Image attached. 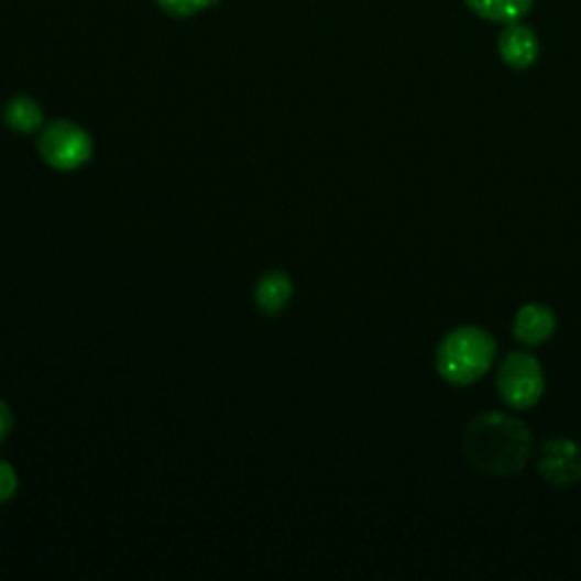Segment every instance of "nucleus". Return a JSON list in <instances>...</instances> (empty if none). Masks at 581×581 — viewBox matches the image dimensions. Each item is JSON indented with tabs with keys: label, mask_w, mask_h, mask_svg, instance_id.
Listing matches in <instances>:
<instances>
[{
	"label": "nucleus",
	"mask_w": 581,
	"mask_h": 581,
	"mask_svg": "<svg viewBox=\"0 0 581 581\" xmlns=\"http://www.w3.org/2000/svg\"><path fill=\"white\" fill-rule=\"evenodd\" d=\"M6 123L17 132H34L44 123L42 107L28 96H19L6 107Z\"/></svg>",
	"instance_id": "obj_10"
},
{
	"label": "nucleus",
	"mask_w": 581,
	"mask_h": 581,
	"mask_svg": "<svg viewBox=\"0 0 581 581\" xmlns=\"http://www.w3.org/2000/svg\"><path fill=\"white\" fill-rule=\"evenodd\" d=\"M538 468L542 480L552 486H570L581 480V448L563 436H555L542 443Z\"/></svg>",
	"instance_id": "obj_5"
},
{
	"label": "nucleus",
	"mask_w": 581,
	"mask_h": 581,
	"mask_svg": "<svg viewBox=\"0 0 581 581\" xmlns=\"http://www.w3.org/2000/svg\"><path fill=\"white\" fill-rule=\"evenodd\" d=\"M42 157L62 171H70L83 166L94 151L91 136L76 123L55 121L51 123L40 139Z\"/></svg>",
	"instance_id": "obj_4"
},
{
	"label": "nucleus",
	"mask_w": 581,
	"mask_h": 581,
	"mask_svg": "<svg viewBox=\"0 0 581 581\" xmlns=\"http://www.w3.org/2000/svg\"><path fill=\"white\" fill-rule=\"evenodd\" d=\"M218 0H157V8L175 19H189L196 17L200 12H205L207 8L216 6Z\"/></svg>",
	"instance_id": "obj_11"
},
{
	"label": "nucleus",
	"mask_w": 581,
	"mask_h": 581,
	"mask_svg": "<svg viewBox=\"0 0 581 581\" xmlns=\"http://www.w3.org/2000/svg\"><path fill=\"white\" fill-rule=\"evenodd\" d=\"M495 352V339L482 327H459L436 348V371L454 386L475 384L491 371Z\"/></svg>",
	"instance_id": "obj_2"
},
{
	"label": "nucleus",
	"mask_w": 581,
	"mask_h": 581,
	"mask_svg": "<svg viewBox=\"0 0 581 581\" xmlns=\"http://www.w3.org/2000/svg\"><path fill=\"white\" fill-rule=\"evenodd\" d=\"M497 53L506 66L516 70L531 68L540 55L538 34L520 21L504 23L497 36Z\"/></svg>",
	"instance_id": "obj_6"
},
{
	"label": "nucleus",
	"mask_w": 581,
	"mask_h": 581,
	"mask_svg": "<svg viewBox=\"0 0 581 581\" xmlns=\"http://www.w3.org/2000/svg\"><path fill=\"white\" fill-rule=\"evenodd\" d=\"M495 384L500 397L514 409L534 407L545 391V377L538 359L523 350H516L502 359Z\"/></svg>",
	"instance_id": "obj_3"
},
{
	"label": "nucleus",
	"mask_w": 581,
	"mask_h": 581,
	"mask_svg": "<svg viewBox=\"0 0 581 581\" xmlns=\"http://www.w3.org/2000/svg\"><path fill=\"white\" fill-rule=\"evenodd\" d=\"M463 454L484 475L508 478L529 461L534 439L529 427L502 412H486L472 418L463 431Z\"/></svg>",
	"instance_id": "obj_1"
},
{
	"label": "nucleus",
	"mask_w": 581,
	"mask_h": 581,
	"mask_svg": "<svg viewBox=\"0 0 581 581\" xmlns=\"http://www.w3.org/2000/svg\"><path fill=\"white\" fill-rule=\"evenodd\" d=\"M557 330V316L548 305L529 303L514 318V335L525 346H540Z\"/></svg>",
	"instance_id": "obj_7"
},
{
	"label": "nucleus",
	"mask_w": 581,
	"mask_h": 581,
	"mask_svg": "<svg viewBox=\"0 0 581 581\" xmlns=\"http://www.w3.org/2000/svg\"><path fill=\"white\" fill-rule=\"evenodd\" d=\"M472 14L493 23H514L527 17L536 0H463Z\"/></svg>",
	"instance_id": "obj_8"
},
{
	"label": "nucleus",
	"mask_w": 581,
	"mask_h": 581,
	"mask_svg": "<svg viewBox=\"0 0 581 581\" xmlns=\"http://www.w3.org/2000/svg\"><path fill=\"white\" fill-rule=\"evenodd\" d=\"M10 429H12V412L3 403V399H0V441L6 439V436L10 434Z\"/></svg>",
	"instance_id": "obj_13"
},
{
	"label": "nucleus",
	"mask_w": 581,
	"mask_h": 581,
	"mask_svg": "<svg viewBox=\"0 0 581 581\" xmlns=\"http://www.w3.org/2000/svg\"><path fill=\"white\" fill-rule=\"evenodd\" d=\"M290 296H294V284L284 273H268L257 286V303L268 314L282 311Z\"/></svg>",
	"instance_id": "obj_9"
},
{
	"label": "nucleus",
	"mask_w": 581,
	"mask_h": 581,
	"mask_svg": "<svg viewBox=\"0 0 581 581\" xmlns=\"http://www.w3.org/2000/svg\"><path fill=\"white\" fill-rule=\"evenodd\" d=\"M17 486H19V480H17L14 468L8 461L0 459V502L10 500L17 493Z\"/></svg>",
	"instance_id": "obj_12"
}]
</instances>
